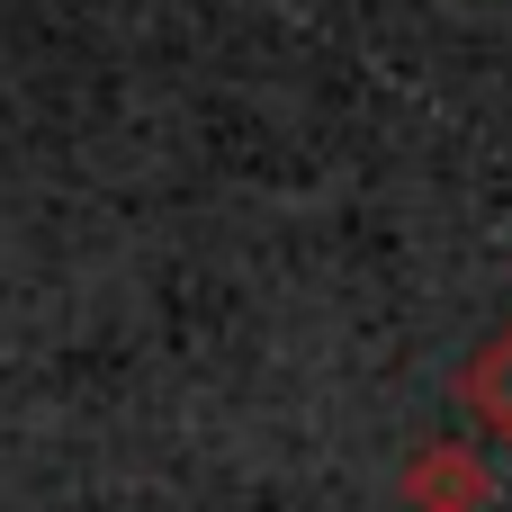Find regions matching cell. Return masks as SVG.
Here are the masks:
<instances>
[{
  "instance_id": "cell-1",
  "label": "cell",
  "mask_w": 512,
  "mask_h": 512,
  "mask_svg": "<svg viewBox=\"0 0 512 512\" xmlns=\"http://www.w3.org/2000/svg\"><path fill=\"white\" fill-rule=\"evenodd\" d=\"M495 504V468L468 441H432L405 459V512H486Z\"/></svg>"
},
{
  "instance_id": "cell-2",
  "label": "cell",
  "mask_w": 512,
  "mask_h": 512,
  "mask_svg": "<svg viewBox=\"0 0 512 512\" xmlns=\"http://www.w3.org/2000/svg\"><path fill=\"white\" fill-rule=\"evenodd\" d=\"M459 405H468L477 432L512 441V324H504V333H486V342L468 351V369H459Z\"/></svg>"
}]
</instances>
